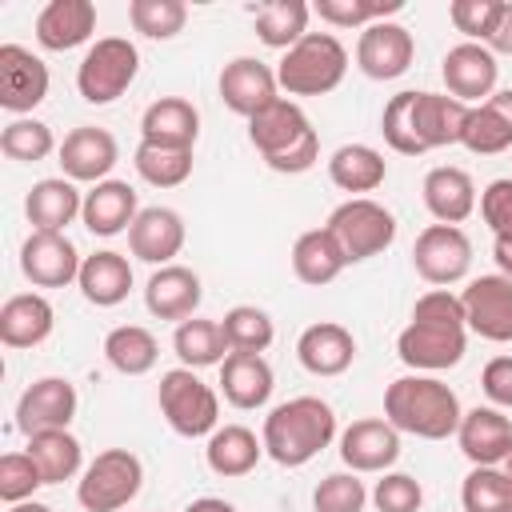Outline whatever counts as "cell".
Returning a JSON list of instances; mask_svg holds the SVG:
<instances>
[{
	"mask_svg": "<svg viewBox=\"0 0 512 512\" xmlns=\"http://www.w3.org/2000/svg\"><path fill=\"white\" fill-rule=\"evenodd\" d=\"M296 360L304 372L328 380V376H344L356 360V336L336 324V320H316L300 332L296 340Z\"/></svg>",
	"mask_w": 512,
	"mask_h": 512,
	"instance_id": "24",
	"label": "cell"
},
{
	"mask_svg": "<svg viewBox=\"0 0 512 512\" xmlns=\"http://www.w3.org/2000/svg\"><path fill=\"white\" fill-rule=\"evenodd\" d=\"M480 388L492 408H512V356H492L480 372Z\"/></svg>",
	"mask_w": 512,
	"mask_h": 512,
	"instance_id": "53",
	"label": "cell"
},
{
	"mask_svg": "<svg viewBox=\"0 0 512 512\" xmlns=\"http://www.w3.org/2000/svg\"><path fill=\"white\" fill-rule=\"evenodd\" d=\"M156 404L164 424L184 440H200L220 428V392L192 368H168L156 384Z\"/></svg>",
	"mask_w": 512,
	"mask_h": 512,
	"instance_id": "6",
	"label": "cell"
},
{
	"mask_svg": "<svg viewBox=\"0 0 512 512\" xmlns=\"http://www.w3.org/2000/svg\"><path fill=\"white\" fill-rule=\"evenodd\" d=\"M412 268L432 288H452L472 268V240L456 224H428L412 244Z\"/></svg>",
	"mask_w": 512,
	"mask_h": 512,
	"instance_id": "10",
	"label": "cell"
},
{
	"mask_svg": "<svg viewBox=\"0 0 512 512\" xmlns=\"http://www.w3.org/2000/svg\"><path fill=\"white\" fill-rule=\"evenodd\" d=\"M456 444L472 468H500L512 456V420L492 404H476L464 412Z\"/></svg>",
	"mask_w": 512,
	"mask_h": 512,
	"instance_id": "20",
	"label": "cell"
},
{
	"mask_svg": "<svg viewBox=\"0 0 512 512\" xmlns=\"http://www.w3.org/2000/svg\"><path fill=\"white\" fill-rule=\"evenodd\" d=\"M60 168L72 184H100L108 180V172L120 160V144L108 128L100 124H76L64 140H60Z\"/></svg>",
	"mask_w": 512,
	"mask_h": 512,
	"instance_id": "18",
	"label": "cell"
},
{
	"mask_svg": "<svg viewBox=\"0 0 512 512\" xmlns=\"http://www.w3.org/2000/svg\"><path fill=\"white\" fill-rule=\"evenodd\" d=\"M464 148L476 156H500L512 148V88H496L484 104L472 108Z\"/></svg>",
	"mask_w": 512,
	"mask_h": 512,
	"instance_id": "35",
	"label": "cell"
},
{
	"mask_svg": "<svg viewBox=\"0 0 512 512\" xmlns=\"http://www.w3.org/2000/svg\"><path fill=\"white\" fill-rule=\"evenodd\" d=\"M272 388H276L272 364L256 352H228V360L220 364V396L240 412L264 408L272 400Z\"/></svg>",
	"mask_w": 512,
	"mask_h": 512,
	"instance_id": "28",
	"label": "cell"
},
{
	"mask_svg": "<svg viewBox=\"0 0 512 512\" xmlns=\"http://www.w3.org/2000/svg\"><path fill=\"white\" fill-rule=\"evenodd\" d=\"M220 100L228 112L252 120L256 112H264L268 104L280 100V80H276V68H268L264 60L256 56H232L224 68H220Z\"/></svg>",
	"mask_w": 512,
	"mask_h": 512,
	"instance_id": "15",
	"label": "cell"
},
{
	"mask_svg": "<svg viewBox=\"0 0 512 512\" xmlns=\"http://www.w3.org/2000/svg\"><path fill=\"white\" fill-rule=\"evenodd\" d=\"M104 360L120 376H148L160 360V340L144 324H116L104 336Z\"/></svg>",
	"mask_w": 512,
	"mask_h": 512,
	"instance_id": "40",
	"label": "cell"
},
{
	"mask_svg": "<svg viewBox=\"0 0 512 512\" xmlns=\"http://www.w3.org/2000/svg\"><path fill=\"white\" fill-rule=\"evenodd\" d=\"M340 460L348 472H388L400 460V432L384 416L352 420L340 432Z\"/></svg>",
	"mask_w": 512,
	"mask_h": 512,
	"instance_id": "19",
	"label": "cell"
},
{
	"mask_svg": "<svg viewBox=\"0 0 512 512\" xmlns=\"http://www.w3.org/2000/svg\"><path fill=\"white\" fill-rule=\"evenodd\" d=\"M248 140L260 152V160L284 176H300L320 160V136L304 116V108L288 96H280L276 104H268L248 120Z\"/></svg>",
	"mask_w": 512,
	"mask_h": 512,
	"instance_id": "4",
	"label": "cell"
},
{
	"mask_svg": "<svg viewBox=\"0 0 512 512\" xmlns=\"http://www.w3.org/2000/svg\"><path fill=\"white\" fill-rule=\"evenodd\" d=\"M468 116H472V108L448 92H412V136H416L420 152L464 144Z\"/></svg>",
	"mask_w": 512,
	"mask_h": 512,
	"instance_id": "21",
	"label": "cell"
},
{
	"mask_svg": "<svg viewBox=\"0 0 512 512\" xmlns=\"http://www.w3.org/2000/svg\"><path fill=\"white\" fill-rule=\"evenodd\" d=\"M184 216L176 208H164V204H152V208H140L136 224L128 228V252L140 260V264H152V268H164L180 256L184 248Z\"/></svg>",
	"mask_w": 512,
	"mask_h": 512,
	"instance_id": "22",
	"label": "cell"
},
{
	"mask_svg": "<svg viewBox=\"0 0 512 512\" xmlns=\"http://www.w3.org/2000/svg\"><path fill=\"white\" fill-rule=\"evenodd\" d=\"M460 304H464L468 332H476L480 340H492V344L512 340V280L508 276H500V272L472 276L460 292Z\"/></svg>",
	"mask_w": 512,
	"mask_h": 512,
	"instance_id": "11",
	"label": "cell"
},
{
	"mask_svg": "<svg viewBox=\"0 0 512 512\" xmlns=\"http://www.w3.org/2000/svg\"><path fill=\"white\" fill-rule=\"evenodd\" d=\"M324 228L332 232L336 248L344 252V264H364V260L388 252L396 240V216L372 196H352V200L336 204L328 212Z\"/></svg>",
	"mask_w": 512,
	"mask_h": 512,
	"instance_id": "7",
	"label": "cell"
},
{
	"mask_svg": "<svg viewBox=\"0 0 512 512\" xmlns=\"http://www.w3.org/2000/svg\"><path fill=\"white\" fill-rule=\"evenodd\" d=\"M0 152H4L8 160H20V164H40V160H48L52 152H60V144H56V136H52V128H48L44 120H36V116H16V120H8L4 132H0Z\"/></svg>",
	"mask_w": 512,
	"mask_h": 512,
	"instance_id": "43",
	"label": "cell"
},
{
	"mask_svg": "<svg viewBox=\"0 0 512 512\" xmlns=\"http://www.w3.org/2000/svg\"><path fill=\"white\" fill-rule=\"evenodd\" d=\"M328 180L340 192H348V200L352 196H368L388 180V160L372 144H340L328 156Z\"/></svg>",
	"mask_w": 512,
	"mask_h": 512,
	"instance_id": "34",
	"label": "cell"
},
{
	"mask_svg": "<svg viewBox=\"0 0 512 512\" xmlns=\"http://www.w3.org/2000/svg\"><path fill=\"white\" fill-rule=\"evenodd\" d=\"M308 20H312V4L304 0H268L252 12L256 40L276 52H288L292 44H300L308 36Z\"/></svg>",
	"mask_w": 512,
	"mask_h": 512,
	"instance_id": "38",
	"label": "cell"
},
{
	"mask_svg": "<svg viewBox=\"0 0 512 512\" xmlns=\"http://www.w3.org/2000/svg\"><path fill=\"white\" fill-rule=\"evenodd\" d=\"M184 512H236V504L224 500V496H200V500H192Z\"/></svg>",
	"mask_w": 512,
	"mask_h": 512,
	"instance_id": "55",
	"label": "cell"
},
{
	"mask_svg": "<svg viewBox=\"0 0 512 512\" xmlns=\"http://www.w3.org/2000/svg\"><path fill=\"white\" fill-rule=\"evenodd\" d=\"M484 48L492 56H512V0H504V12H500V20H496V28H492Z\"/></svg>",
	"mask_w": 512,
	"mask_h": 512,
	"instance_id": "54",
	"label": "cell"
},
{
	"mask_svg": "<svg viewBox=\"0 0 512 512\" xmlns=\"http://www.w3.org/2000/svg\"><path fill=\"white\" fill-rule=\"evenodd\" d=\"M140 72V48L128 36H100L76 64V92L84 104H112L120 100Z\"/></svg>",
	"mask_w": 512,
	"mask_h": 512,
	"instance_id": "9",
	"label": "cell"
},
{
	"mask_svg": "<svg viewBox=\"0 0 512 512\" xmlns=\"http://www.w3.org/2000/svg\"><path fill=\"white\" fill-rule=\"evenodd\" d=\"M136 176L152 188H180L192 176V148H164V144H136L132 152Z\"/></svg>",
	"mask_w": 512,
	"mask_h": 512,
	"instance_id": "41",
	"label": "cell"
},
{
	"mask_svg": "<svg viewBox=\"0 0 512 512\" xmlns=\"http://www.w3.org/2000/svg\"><path fill=\"white\" fill-rule=\"evenodd\" d=\"M92 32H96L92 0H48L36 16V44L44 52H72L88 44Z\"/></svg>",
	"mask_w": 512,
	"mask_h": 512,
	"instance_id": "26",
	"label": "cell"
},
{
	"mask_svg": "<svg viewBox=\"0 0 512 512\" xmlns=\"http://www.w3.org/2000/svg\"><path fill=\"white\" fill-rule=\"evenodd\" d=\"M52 328H56V308L48 304L44 292H16L0 308L4 348H36L52 336Z\"/></svg>",
	"mask_w": 512,
	"mask_h": 512,
	"instance_id": "30",
	"label": "cell"
},
{
	"mask_svg": "<svg viewBox=\"0 0 512 512\" xmlns=\"http://www.w3.org/2000/svg\"><path fill=\"white\" fill-rule=\"evenodd\" d=\"M492 260H496L500 276L512 280V240H492Z\"/></svg>",
	"mask_w": 512,
	"mask_h": 512,
	"instance_id": "56",
	"label": "cell"
},
{
	"mask_svg": "<svg viewBox=\"0 0 512 512\" xmlns=\"http://www.w3.org/2000/svg\"><path fill=\"white\" fill-rule=\"evenodd\" d=\"M48 64L24 44H0V108L16 120L48 100Z\"/></svg>",
	"mask_w": 512,
	"mask_h": 512,
	"instance_id": "12",
	"label": "cell"
},
{
	"mask_svg": "<svg viewBox=\"0 0 512 512\" xmlns=\"http://www.w3.org/2000/svg\"><path fill=\"white\" fill-rule=\"evenodd\" d=\"M412 60H416V40L396 20L368 24L356 40V68L368 80H396L412 68Z\"/></svg>",
	"mask_w": 512,
	"mask_h": 512,
	"instance_id": "17",
	"label": "cell"
},
{
	"mask_svg": "<svg viewBox=\"0 0 512 512\" xmlns=\"http://www.w3.org/2000/svg\"><path fill=\"white\" fill-rule=\"evenodd\" d=\"M84 208V192L68 176H44L24 196V216L32 232H64Z\"/></svg>",
	"mask_w": 512,
	"mask_h": 512,
	"instance_id": "29",
	"label": "cell"
},
{
	"mask_svg": "<svg viewBox=\"0 0 512 512\" xmlns=\"http://www.w3.org/2000/svg\"><path fill=\"white\" fill-rule=\"evenodd\" d=\"M200 136V112L184 96H160L140 116V140L164 144V148H196Z\"/></svg>",
	"mask_w": 512,
	"mask_h": 512,
	"instance_id": "31",
	"label": "cell"
},
{
	"mask_svg": "<svg viewBox=\"0 0 512 512\" xmlns=\"http://www.w3.org/2000/svg\"><path fill=\"white\" fill-rule=\"evenodd\" d=\"M372 504H376V512H420L424 488L408 472H384L372 488Z\"/></svg>",
	"mask_w": 512,
	"mask_h": 512,
	"instance_id": "51",
	"label": "cell"
},
{
	"mask_svg": "<svg viewBox=\"0 0 512 512\" xmlns=\"http://www.w3.org/2000/svg\"><path fill=\"white\" fill-rule=\"evenodd\" d=\"M36 488H44V476L36 468V460L28 452H8L0 456V500L12 508V504H24L36 496Z\"/></svg>",
	"mask_w": 512,
	"mask_h": 512,
	"instance_id": "49",
	"label": "cell"
},
{
	"mask_svg": "<svg viewBox=\"0 0 512 512\" xmlns=\"http://www.w3.org/2000/svg\"><path fill=\"white\" fill-rule=\"evenodd\" d=\"M372 492L364 488L360 472H328L312 492V512H364Z\"/></svg>",
	"mask_w": 512,
	"mask_h": 512,
	"instance_id": "47",
	"label": "cell"
},
{
	"mask_svg": "<svg viewBox=\"0 0 512 512\" xmlns=\"http://www.w3.org/2000/svg\"><path fill=\"white\" fill-rule=\"evenodd\" d=\"M84 256L64 232H28L20 244V272L32 288H68L80 280Z\"/></svg>",
	"mask_w": 512,
	"mask_h": 512,
	"instance_id": "16",
	"label": "cell"
},
{
	"mask_svg": "<svg viewBox=\"0 0 512 512\" xmlns=\"http://www.w3.org/2000/svg\"><path fill=\"white\" fill-rule=\"evenodd\" d=\"M24 452L36 460L44 484L80 480V472H84V448H80V440L68 428H52V432L28 436V448Z\"/></svg>",
	"mask_w": 512,
	"mask_h": 512,
	"instance_id": "37",
	"label": "cell"
},
{
	"mask_svg": "<svg viewBox=\"0 0 512 512\" xmlns=\"http://www.w3.org/2000/svg\"><path fill=\"white\" fill-rule=\"evenodd\" d=\"M344 72H348V48L340 44L336 32H308L276 64L280 92L288 96H328L332 88H340Z\"/></svg>",
	"mask_w": 512,
	"mask_h": 512,
	"instance_id": "5",
	"label": "cell"
},
{
	"mask_svg": "<svg viewBox=\"0 0 512 512\" xmlns=\"http://www.w3.org/2000/svg\"><path fill=\"white\" fill-rule=\"evenodd\" d=\"M144 488V464L132 448H104L84 464L76 480V504L84 512H120Z\"/></svg>",
	"mask_w": 512,
	"mask_h": 512,
	"instance_id": "8",
	"label": "cell"
},
{
	"mask_svg": "<svg viewBox=\"0 0 512 512\" xmlns=\"http://www.w3.org/2000/svg\"><path fill=\"white\" fill-rule=\"evenodd\" d=\"M480 216L492 232V240H512V176H500L492 180L484 192H480Z\"/></svg>",
	"mask_w": 512,
	"mask_h": 512,
	"instance_id": "52",
	"label": "cell"
},
{
	"mask_svg": "<svg viewBox=\"0 0 512 512\" xmlns=\"http://www.w3.org/2000/svg\"><path fill=\"white\" fill-rule=\"evenodd\" d=\"M440 80L448 88V96H456L460 104L476 108L484 104L492 92H496V80H500V64L496 56L484 48V44H472V40H460L444 52L440 60Z\"/></svg>",
	"mask_w": 512,
	"mask_h": 512,
	"instance_id": "14",
	"label": "cell"
},
{
	"mask_svg": "<svg viewBox=\"0 0 512 512\" xmlns=\"http://www.w3.org/2000/svg\"><path fill=\"white\" fill-rule=\"evenodd\" d=\"M384 420L400 432V436H416V440H448L456 436L464 408L460 396L428 372H408L396 376L384 388Z\"/></svg>",
	"mask_w": 512,
	"mask_h": 512,
	"instance_id": "2",
	"label": "cell"
},
{
	"mask_svg": "<svg viewBox=\"0 0 512 512\" xmlns=\"http://www.w3.org/2000/svg\"><path fill=\"white\" fill-rule=\"evenodd\" d=\"M140 216V200H136V188L128 180H100L84 192V208H80V220L92 236H120L136 224Z\"/></svg>",
	"mask_w": 512,
	"mask_h": 512,
	"instance_id": "25",
	"label": "cell"
},
{
	"mask_svg": "<svg viewBox=\"0 0 512 512\" xmlns=\"http://www.w3.org/2000/svg\"><path fill=\"white\" fill-rule=\"evenodd\" d=\"M76 408H80V396L68 376H40L16 400V428L24 436L68 428L76 420Z\"/></svg>",
	"mask_w": 512,
	"mask_h": 512,
	"instance_id": "13",
	"label": "cell"
},
{
	"mask_svg": "<svg viewBox=\"0 0 512 512\" xmlns=\"http://www.w3.org/2000/svg\"><path fill=\"white\" fill-rule=\"evenodd\" d=\"M380 136L400 156H424L420 144H416V136H412V88L408 92H396L384 104V112H380Z\"/></svg>",
	"mask_w": 512,
	"mask_h": 512,
	"instance_id": "50",
	"label": "cell"
},
{
	"mask_svg": "<svg viewBox=\"0 0 512 512\" xmlns=\"http://www.w3.org/2000/svg\"><path fill=\"white\" fill-rule=\"evenodd\" d=\"M420 192H424V208L432 212L436 224H456V228H460V224L476 212V204H480L476 180H472L464 168H456V164H436V168H428Z\"/></svg>",
	"mask_w": 512,
	"mask_h": 512,
	"instance_id": "27",
	"label": "cell"
},
{
	"mask_svg": "<svg viewBox=\"0 0 512 512\" xmlns=\"http://www.w3.org/2000/svg\"><path fill=\"white\" fill-rule=\"evenodd\" d=\"M8 512H56V508H48V504H40V500H24V504H12Z\"/></svg>",
	"mask_w": 512,
	"mask_h": 512,
	"instance_id": "57",
	"label": "cell"
},
{
	"mask_svg": "<svg viewBox=\"0 0 512 512\" xmlns=\"http://www.w3.org/2000/svg\"><path fill=\"white\" fill-rule=\"evenodd\" d=\"M200 300H204V284H200V276L188 264H164L144 284V308L156 320L184 324V320L196 316Z\"/></svg>",
	"mask_w": 512,
	"mask_h": 512,
	"instance_id": "23",
	"label": "cell"
},
{
	"mask_svg": "<svg viewBox=\"0 0 512 512\" xmlns=\"http://www.w3.org/2000/svg\"><path fill=\"white\" fill-rule=\"evenodd\" d=\"M264 456V440L244 424H220L204 444V464L212 476L240 480L248 476Z\"/></svg>",
	"mask_w": 512,
	"mask_h": 512,
	"instance_id": "33",
	"label": "cell"
},
{
	"mask_svg": "<svg viewBox=\"0 0 512 512\" xmlns=\"http://www.w3.org/2000/svg\"><path fill=\"white\" fill-rule=\"evenodd\" d=\"M76 288H80V296H84L88 304H96V308H116V304H124L128 292H132V264H128V256L116 252V248H100V252L84 256Z\"/></svg>",
	"mask_w": 512,
	"mask_h": 512,
	"instance_id": "32",
	"label": "cell"
},
{
	"mask_svg": "<svg viewBox=\"0 0 512 512\" xmlns=\"http://www.w3.org/2000/svg\"><path fill=\"white\" fill-rule=\"evenodd\" d=\"M500 12H504V0H452V4H448L452 28H456L464 40H472V44H488V36H492Z\"/></svg>",
	"mask_w": 512,
	"mask_h": 512,
	"instance_id": "48",
	"label": "cell"
},
{
	"mask_svg": "<svg viewBox=\"0 0 512 512\" xmlns=\"http://www.w3.org/2000/svg\"><path fill=\"white\" fill-rule=\"evenodd\" d=\"M468 352V324H464V304L448 288H428L412 304V320L396 336V356L412 372H448L464 360Z\"/></svg>",
	"mask_w": 512,
	"mask_h": 512,
	"instance_id": "1",
	"label": "cell"
},
{
	"mask_svg": "<svg viewBox=\"0 0 512 512\" xmlns=\"http://www.w3.org/2000/svg\"><path fill=\"white\" fill-rule=\"evenodd\" d=\"M260 440L280 468H304L336 440V412L320 396H292L264 416Z\"/></svg>",
	"mask_w": 512,
	"mask_h": 512,
	"instance_id": "3",
	"label": "cell"
},
{
	"mask_svg": "<svg viewBox=\"0 0 512 512\" xmlns=\"http://www.w3.org/2000/svg\"><path fill=\"white\" fill-rule=\"evenodd\" d=\"M128 20L148 40H172L188 24V4L184 0H132Z\"/></svg>",
	"mask_w": 512,
	"mask_h": 512,
	"instance_id": "46",
	"label": "cell"
},
{
	"mask_svg": "<svg viewBox=\"0 0 512 512\" xmlns=\"http://www.w3.org/2000/svg\"><path fill=\"white\" fill-rule=\"evenodd\" d=\"M404 8V0H316L312 4V16H320L324 24L332 28H368V24H380L388 16H396Z\"/></svg>",
	"mask_w": 512,
	"mask_h": 512,
	"instance_id": "45",
	"label": "cell"
},
{
	"mask_svg": "<svg viewBox=\"0 0 512 512\" xmlns=\"http://www.w3.org/2000/svg\"><path fill=\"white\" fill-rule=\"evenodd\" d=\"M172 352L180 360V368H212V364H224L228 360V340H224V328L220 320H204V316H192L184 324H176L172 332Z\"/></svg>",
	"mask_w": 512,
	"mask_h": 512,
	"instance_id": "39",
	"label": "cell"
},
{
	"mask_svg": "<svg viewBox=\"0 0 512 512\" xmlns=\"http://www.w3.org/2000/svg\"><path fill=\"white\" fill-rule=\"evenodd\" d=\"M220 328H224V340H228L232 352H256V356H264V352L272 348V340H276L272 316H268L264 308H256V304H236V308H228V312L220 316Z\"/></svg>",
	"mask_w": 512,
	"mask_h": 512,
	"instance_id": "42",
	"label": "cell"
},
{
	"mask_svg": "<svg viewBox=\"0 0 512 512\" xmlns=\"http://www.w3.org/2000/svg\"><path fill=\"white\" fill-rule=\"evenodd\" d=\"M344 268H348V264H344V252L336 248V240H332V232H328L324 224L296 236V244H292V272H296L300 284L324 288V284H332Z\"/></svg>",
	"mask_w": 512,
	"mask_h": 512,
	"instance_id": "36",
	"label": "cell"
},
{
	"mask_svg": "<svg viewBox=\"0 0 512 512\" xmlns=\"http://www.w3.org/2000/svg\"><path fill=\"white\" fill-rule=\"evenodd\" d=\"M464 512H512V476L504 468H472L460 484Z\"/></svg>",
	"mask_w": 512,
	"mask_h": 512,
	"instance_id": "44",
	"label": "cell"
}]
</instances>
